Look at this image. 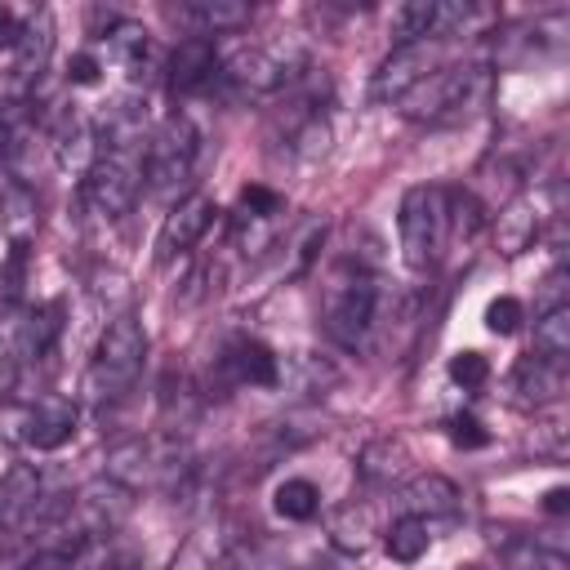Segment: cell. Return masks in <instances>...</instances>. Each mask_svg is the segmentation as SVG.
<instances>
[{"label": "cell", "instance_id": "obj_7", "mask_svg": "<svg viewBox=\"0 0 570 570\" xmlns=\"http://www.w3.org/2000/svg\"><path fill=\"white\" fill-rule=\"evenodd\" d=\"M138 191H142V151L98 147V160L85 174V205L98 218H120L134 209Z\"/></svg>", "mask_w": 570, "mask_h": 570}, {"label": "cell", "instance_id": "obj_16", "mask_svg": "<svg viewBox=\"0 0 570 570\" xmlns=\"http://www.w3.org/2000/svg\"><path fill=\"white\" fill-rule=\"evenodd\" d=\"M36 499H40V472L27 468V463H13L4 472V481H0V534L18 530L31 517Z\"/></svg>", "mask_w": 570, "mask_h": 570}, {"label": "cell", "instance_id": "obj_18", "mask_svg": "<svg viewBox=\"0 0 570 570\" xmlns=\"http://www.w3.org/2000/svg\"><path fill=\"white\" fill-rule=\"evenodd\" d=\"M49 49H53V22L49 13H36L31 22H22V36L13 45V80L31 85L49 67Z\"/></svg>", "mask_w": 570, "mask_h": 570}, {"label": "cell", "instance_id": "obj_29", "mask_svg": "<svg viewBox=\"0 0 570 570\" xmlns=\"http://www.w3.org/2000/svg\"><path fill=\"white\" fill-rule=\"evenodd\" d=\"M450 379L459 387H481L490 379V361L481 352H459V356H450Z\"/></svg>", "mask_w": 570, "mask_h": 570}, {"label": "cell", "instance_id": "obj_34", "mask_svg": "<svg viewBox=\"0 0 570 570\" xmlns=\"http://www.w3.org/2000/svg\"><path fill=\"white\" fill-rule=\"evenodd\" d=\"M71 80H76V85H89V80H98V62H94L89 53H80V58L71 62Z\"/></svg>", "mask_w": 570, "mask_h": 570}, {"label": "cell", "instance_id": "obj_3", "mask_svg": "<svg viewBox=\"0 0 570 570\" xmlns=\"http://www.w3.org/2000/svg\"><path fill=\"white\" fill-rule=\"evenodd\" d=\"M374 316H379V285H374V276L352 267V263L338 267L330 276V285H325V303H321L325 334L338 347L356 352V347H365V338L374 330Z\"/></svg>", "mask_w": 570, "mask_h": 570}, {"label": "cell", "instance_id": "obj_6", "mask_svg": "<svg viewBox=\"0 0 570 570\" xmlns=\"http://www.w3.org/2000/svg\"><path fill=\"white\" fill-rule=\"evenodd\" d=\"M396 232H401V258L410 272H428L436 263L441 236H445V191L436 187H410L396 209Z\"/></svg>", "mask_w": 570, "mask_h": 570}, {"label": "cell", "instance_id": "obj_31", "mask_svg": "<svg viewBox=\"0 0 570 570\" xmlns=\"http://www.w3.org/2000/svg\"><path fill=\"white\" fill-rule=\"evenodd\" d=\"M240 205H245L254 218H272V214H281V196H276L272 187H258V183H249V187L240 191Z\"/></svg>", "mask_w": 570, "mask_h": 570}, {"label": "cell", "instance_id": "obj_30", "mask_svg": "<svg viewBox=\"0 0 570 570\" xmlns=\"http://www.w3.org/2000/svg\"><path fill=\"white\" fill-rule=\"evenodd\" d=\"M521 316H525V307H521L517 298H508V294L485 307V325H490L494 334H512V330L521 325Z\"/></svg>", "mask_w": 570, "mask_h": 570}, {"label": "cell", "instance_id": "obj_9", "mask_svg": "<svg viewBox=\"0 0 570 570\" xmlns=\"http://www.w3.org/2000/svg\"><path fill=\"white\" fill-rule=\"evenodd\" d=\"M294 67H298V58H289L281 49L249 45V49H236L232 58H223L218 76H227L245 94H276V89H285L294 80Z\"/></svg>", "mask_w": 570, "mask_h": 570}, {"label": "cell", "instance_id": "obj_32", "mask_svg": "<svg viewBox=\"0 0 570 570\" xmlns=\"http://www.w3.org/2000/svg\"><path fill=\"white\" fill-rule=\"evenodd\" d=\"M450 436H454V445H485V432H481V423L472 414L450 419Z\"/></svg>", "mask_w": 570, "mask_h": 570}, {"label": "cell", "instance_id": "obj_35", "mask_svg": "<svg viewBox=\"0 0 570 570\" xmlns=\"http://www.w3.org/2000/svg\"><path fill=\"white\" fill-rule=\"evenodd\" d=\"M543 508H548V512H566V508H570V490H566V485H557V490H548V499H543Z\"/></svg>", "mask_w": 570, "mask_h": 570}, {"label": "cell", "instance_id": "obj_17", "mask_svg": "<svg viewBox=\"0 0 570 570\" xmlns=\"http://www.w3.org/2000/svg\"><path fill=\"white\" fill-rule=\"evenodd\" d=\"M494 552L503 570H570V557L561 548H548L543 539H530V534L503 530V539H494Z\"/></svg>", "mask_w": 570, "mask_h": 570}, {"label": "cell", "instance_id": "obj_27", "mask_svg": "<svg viewBox=\"0 0 570 570\" xmlns=\"http://www.w3.org/2000/svg\"><path fill=\"white\" fill-rule=\"evenodd\" d=\"M276 512L289 517V521H312L321 512V490L303 476H289L276 485Z\"/></svg>", "mask_w": 570, "mask_h": 570}, {"label": "cell", "instance_id": "obj_24", "mask_svg": "<svg viewBox=\"0 0 570 570\" xmlns=\"http://www.w3.org/2000/svg\"><path fill=\"white\" fill-rule=\"evenodd\" d=\"M436 9H441L436 0H405V4H396L392 22H387L392 40L396 45H419V40L436 36Z\"/></svg>", "mask_w": 570, "mask_h": 570}, {"label": "cell", "instance_id": "obj_11", "mask_svg": "<svg viewBox=\"0 0 570 570\" xmlns=\"http://www.w3.org/2000/svg\"><path fill=\"white\" fill-rule=\"evenodd\" d=\"M566 361H552V356H521L512 365V379H508V392H512V405L521 410H543V405H557L566 396Z\"/></svg>", "mask_w": 570, "mask_h": 570}, {"label": "cell", "instance_id": "obj_8", "mask_svg": "<svg viewBox=\"0 0 570 570\" xmlns=\"http://www.w3.org/2000/svg\"><path fill=\"white\" fill-rule=\"evenodd\" d=\"M76 436V405L71 401H36V405H0V441L4 445H31V450H58Z\"/></svg>", "mask_w": 570, "mask_h": 570}, {"label": "cell", "instance_id": "obj_20", "mask_svg": "<svg viewBox=\"0 0 570 570\" xmlns=\"http://www.w3.org/2000/svg\"><path fill=\"white\" fill-rule=\"evenodd\" d=\"M40 227V209H36V196L22 187V183H9L0 191V232L13 240V249H22Z\"/></svg>", "mask_w": 570, "mask_h": 570}, {"label": "cell", "instance_id": "obj_14", "mask_svg": "<svg viewBox=\"0 0 570 570\" xmlns=\"http://www.w3.org/2000/svg\"><path fill=\"white\" fill-rule=\"evenodd\" d=\"M218 62H223V53H218V45L209 36H187L169 53V85L174 89H200V85H209L218 76Z\"/></svg>", "mask_w": 570, "mask_h": 570}, {"label": "cell", "instance_id": "obj_36", "mask_svg": "<svg viewBox=\"0 0 570 570\" xmlns=\"http://www.w3.org/2000/svg\"><path fill=\"white\" fill-rule=\"evenodd\" d=\"M0 147H9V125H4V111H0Z\"/></svg>", "mask_w": 570, "mask_h": 570}, {"label": "cell", "instance_id": "obj_25", "mask_svg": "<svg viewBox=\"0 0 570 570\" xmlns=\"http://www.w3.org/2000/svg\"><path fill=\"white\" fill-rule=\"evenodd\" d=\"M534 352L539 356H552V361H566L570 356V303L548 307V312L534 316Z\"/></svg>", "mask_w": 570, "mask_h": 570}, {"label": "cell", "instance_id": "obj_23", "mask_svg": "<svg viewBox=\"0 0 570 570\" xmlns=\"http://www.w3.org/2000/svg\"><path fill=\"white\" fill-rule=\"evenodd\" d=\"M539 236V214L530 209V200H508L499 209V223H494V240L503 254H521L530 240Z\"/></svg>", "mask_w": 570, "mask_h": 570}, {"label": "cell", "instance_id": "obj_26", "mask_svg": "<svg viewBox=\"0 0 570 570\" xmlns=\"http://www.w3.org/2000/svg\"><path fill=\"white\" fill-rule=\"evenodd\" d=\"M387 557L392 561H419L423 552H428V543H432V534H428V521L423 517H414V512H405V517H396L392 525H387Z\"/></svg>", "mask_w": 570, "mask_h": 570}, {"label": "cell", "instance_id": "obj_12", "mask_svg": "<svg viewBox=\"0 0 570 570\" xmlns=\"http://www.w3.org/2000/svg\"><path fill=\"white\" fill-rule=\"evenodd\" d=\"M214 200L205 196V191H187V196H178V205L165 214V223H160V236H156V249H160V258H174V254H187L205 232H209V223H214Z\"/></svg>", "mask_w": 570, "mask_h": 570}, {"label": "cell", "instance_id": "obj_21", "mask_svg": "<svg viewBox=\"0 0 570 570\" xmlns=\"http://www.w3.org/2000/svg\"><path fill=\"white\" fill-rule=\"evenodd\" d=\"M405 512H414V517H454V508H459V490L445 481V476H436V472H428V476H414L410 485H405Z\"/></svg>", "mask_w": 570, "mask_h": 570}, {"label": "cell", "instance_id": "obj_13", "mask_svg": "<svg viewBox=\"0 0 570 570\" xmlns=\"http://www.w3.org/2000/svg\"><path fill=\"white\" fill-rule=\"evenodd\" d=\"M218 370L227 383H249V387H272L281 379V361L258 338H232L218 356Z\"/></svg>", "mask_w": 570, "mask_h": 570}, {"label": "cell", "instance_id": "obj_19", "mask_svg": "<svg viewBox=\"0 0 570 570\" xmlns=\"http://www.w3.org/2000/svg\"><path fill=\"white\" fill-rule=\"evenodd\" d=\"M405 468H410V450H405L401 436H379V441H370V445L361 450V459H356V472H361L365 481H374V485L401 481Z\"/></svg>", "mask_w": 570, "mask_h": 570}, {"label": "cell", "instance_id": "obj_15", "mask_svg": "<svg viewBox=\"0 0 570 570\" xmlns=\"http://www.w3.org/2000/svg\"><path fill=\"white\" fill-rule=\"evenodd\" d=\"M178 22H187L196 36H223V31H240L249 22V4L240 0H187L174 9Z\"/></svg>", "mask_w": 570, "mask_h": 570}, {"label": "cell", "instance_id": "obj_4", "mask_svg": "<svg viewBox=\"0 0 570 570\" xmlns=\"http://www.w3.org/2000/svg\"><path fill=\"white\" fill-rule=\"evenodd\" d=\"M187 472V454L174 436H160V432H147V436H129L120 445L107 450V476L120 481L125 490H138V485H169Z\"/></svg>", "mask_w": 570, "mask_h": 570}, {"label": "cell", "instance_id": "obj_5", "mask_svg": "<svg viewBox=\"0 0 570 570\" xmlns=\"http://www.w3.org/2000/svg\"><path fill=\"white\" fill-rule=\"evenodd\" d=\"M196 151H200V134L187 116H169L151 138H147V151H142V178L156 196H169V191H183L191 169H196Z\"/></svg>", "mask_w": 570, "mask_h": 570}, {"label": "cell", "instance_id": "obj_1", "mask_svg": "<svg viewBox=\"0 0 570 570\" xmlns=\"http://www.w3.org/2000/svg\"><path fill=\"white\" fill-rule=\"evenodd\" d=\"M142 361H147V334H142V325H138L129 312L111 316L107 330L98 334L94 356H89V370H85V396H89L94 405H107V401L125 396V392L134 387Z\"/></svg>", "mask_w": 570, "mask_h": 570}, {"label": "cell", "instance_id": "obj_10", "mask_svg": "<svg viewBox=\"0 0 570 570\" xmlns=\"http://www.w3.org/2000/svg\"><path fill=\"white\" fill-rule=\"evenodd\" d=\"M432 71H436V45H432V40L396 45V49L379 62L370 94H374L379 102H396V98H405V94H410L423 76H432Z\"/></svg>", "mask_w": 570, "mask_h": 570}, {"label": "cell", "instance_id": "obj_2", "mask_svg": "<svg viewBox=\"0 0 570 570\" xmlns=\"http://www.w3.org/2000/svg\"><path fill=\"white\" fill-rule=\"evenodd\" d=\"M490 94V71L485 67H436L432 76H423L405 98H396L405 120L419 125H441L450 116L476 111Z\"/></svg>", "mask_w": 570, "mask_h": 570}, {"label": "cell", "instance_id": "obj_28", "mask_svg": "<svg viewBox=\"0 0 570 570\" xmlns=\"http://www.w3.org/2000/svg\"><path fill=\"white\" fill-rule=\"evenodd\" d=\"M445 227L459 236V240H472L481 227H485V209H481V200L472 196V191H450L445 196Z\"/></svg>", "mask_w": 570, "mask_h": 570}, {"label": "cell", "instance_id": "obj_33", "mask_svg": "<svg viewBox=\"0 0 570 570\" xmlns=\"http://www.w3.org/2000/svg\"><path fill=\"white\" fill-rule=\"evenodd\" d=\"M18 36H22V18H18L13 9H4V4H0V49H13V45H18Z\"/></svg>", "mask_w": 570, "mask_h": 570}, {"label": "cell", "instance_id": "obj_22", "mask_svg": "<svg viewBox=\"0 0 570 570\" xmlns=\"http://www.w3.org/2000/svg\"><path fill=\"white\" fill-rule=\"evenodd\" d=\"M98 160V134L89 120H67L62 134H58V165L71 169V174H89Z\"/></svg>", "mask_w": 570, "mask_h": 570}]
</instances>
